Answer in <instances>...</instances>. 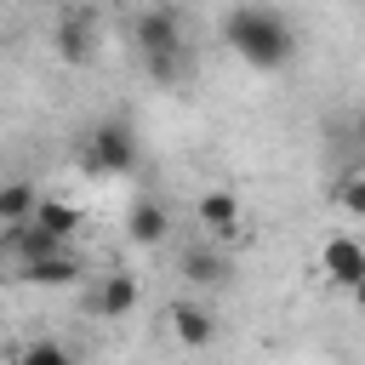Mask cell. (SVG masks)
<instances>
[{
    "mask_svg": "<svg viewBox=\"0 0 365 365\" xmlns=\"http://www.w3.org/2000/svg\"><path fill=\"white\" fill-rule=\"evenodd\" d=\"M194 217L205 222V234H211V240H234V234H240V200H234L228 188H211V194H200Z\"/></svg>",
    "mask_w": 365,
    "mask_h": 365,
    "instance_id": "6",
    "label": "cell"
},
{
    "mask_svg": "<svg viewBox=\"0 0 365 365\" xmlns=\"http://www.w3.org/2000/svg\"><path fill=\"white\" fill-rule=\"evenodd\" d=\"M34 200H40V194H34L29 182H0V222H6V228L29 222V217H34Z\"/></svg>",
    "mask_w": 365,
    "mask_h": 365,
    "instance_id": "13",
    "label": "cell"
},
{
    "mask_svg": "<svg viewBox=\"0 0 365 365\" xmlns=\"http://www.w3.org/2000/svg\"><path fill=\"white\" fill-rule=\"evenodd\" d=\"M222 40H228V51H234L240 63L268 68V74L297 57V29H291V17L274 11V6H262V0H240V6L222 17Z\"/></svg>",
    "mask_w": 365,
    "mask_h": 365,
    "instance_id": "1",
    "label": "cell"
},
{
    "mask_svg": "<svg viewBox=\"0 0 365 365\" xmlns=\"http://www.w3.org/2000/svg\"><path fill=\"white\" fill-rule=\"evenodd\" d=\"M57 57L74 63V68H86V63L97 57V17H91L86 6H74V11L57 23Z\"/></svg>",
    "mask_w": 365,
    "mask_h": 365,
    "instance_id": "5",
    "label": "cell"
},
{
    "mask_svg": "<svg viewBox=\"0 0 365 365\" xmlns=\"http://www.w3.org/2000/svg\"><path fill=\"white\" fill-rule=\"evenodd\" d=\"M165 228H171V211L160 205V200H131V211H125V234H131V245H160L165 240Z\"/></svg>",
    "mask_w": 365,
    "mask_h": 365,
    "instance_id": "7",
    "label": "cell"
},
{
    "mask_svg": "<svg viewBox=\"0 0 365 365\" xmlns=\"http://www.w3.org/2000/svg\"><path fill=\"white\" fill-rule=\"evenodd\" d=\"M354 143H359V154H365V108H359V120H354Z\"/></svg>",
    "mask_w": 365,
    "mask_h": 365,
    "instance_id": "16",
    "label": "cell"
},
{
    "mask_svg": "<svg viewBox=\"0 0 365 365\" xmlns=\"http://www.w3.org/2000/svg\"><path fill=\"white\" fill-rule=\"evenodd\" d=\"M336 205H342L348 217H365V177H359V171L336 182Z\"/></svg>",
    "mask_w": 365,
    "mask_h": 365,
    "instance_id": "15",
    "label": "cell"
},
{
    "mask_svg": "<svg viewBox=\"0 0 365 365\" xmlns=\"http://www.w3.org/2000/svg\"><path fill=\"white\" fill-rule=\"evenodd\" d=\"M131 40H137V57H143L148 80L177 86V80L188 74V40H182V17H177L171 6H148V11H137Z\"/></svg>",
    "mask_w": 365,
    "mask_h": 365,
    "instance_id": "2",
    "label": "cell"
},
{
    "mask_svg": "<svg viewBox=\"0 0 365 365\" xmlns=\"http://www.w3.org/2000/svg\"><path fill=\"white\" fill-rule=\"evenodd\" d=\"M80 171H91V177H125V171H137V131L125 120L91 125L86 148H80Z\"/></svg>",
    "mask_w": 365,
    "mask_h": 365,
    "instance_id": "3",
    "label": "cell"
},
{
    "mask_svg": "<svg viewBox=\"0 0 365 365\" xmlns=\"http://www.w3.org/2000/svg\"><path fill=\"white\" fill-rule=\"evenodd\" d=\"M182 279H188V285L217 291V285H228V279H234V262H228L222 251H211V245H194V251H182Z\"/></svg>",
    "mask_w": 365,
    "mask_h": 365,
    "instance_id": "8",
    "label": "cell"
},
{
    "mask_svg": "<svg viewBox=\"0 0 365 365\" xmlns=\"http://www.w3.org/2000/svg\"><path fill=\"white\" fill-rule=\"evenodd\" d=\"M319 274L331 279V285H354V279H365V240H354V234H331L325 245H319Z\"/></svg>",
    "mask_w": 365,
    "mask_h": 365,
    "instance_id": "4",
    "label": "cell"
},
{
    "mask_svg": "<svg viewBox=\"0 0 365 365\" xmlns=\"http://www.w3.org/2000/svg\"><path fill=\"white\" fill-rule=\"evenodd\" d=\"M171 336H177L182 348H205V342L217 336L211 308H205V302H171Z\"/></svg>",
    "mask_w": 365,
    "mask_h": 365,
    "instance_id": "9",
    "label": "cell"
},
{
    "mask_svg": "<svg viewBox=\"0 0 365 365\" xmlns=\"http://www.w3.org/2000/svg\"><path fill=\"white\" fill-rule=\"evenodd\" d=\"M137 308V274H108L97 285V314L103 319H125Z\"/></svg>",
    "mask_w": 365,
    "mask_h": 365,
    "instance_id": "11",
    "label": "cell"
},
{
    "mask_svg": "<svg viewBox=\"0 0 365 365\" xmlns=\"http://www.w3.org/2000/svg\"><path fill=\"white\" fill-rule=\"evenodd\" d=\"M348 297H354V302L365 308V279H354V285H348Z\"/></svg>",
    "mask_w": 365,
    "mask_h": 365,
    "instance_id": "17",
    "label": "cell"
},
{
    "mask_svg": "<svg viewBox=\"0 0 365 365\" xmlns=\"http://www.w3.org/2000/svg\"><path fill=\"white\" fill-rule=\"evenodd\" d=\"M34 228H46V234H57L63 245L74 240V228H80V205H68V200H34V217H29Z\"/></svg>",
    "mask_w": 365,
    "mask_h": 365,
    "instance_id": "12",
    "label": "cell"
},
{
    "mask_svg": "<svg viewBox=\"0 0 365 365\" xmlns=\"http://www.w3.org/2000/svg\"><path fill=\"white\" fill-rule=\"evenodd\" d=\"M11 365H74V359H68V348H63V342H29Z\"/></svg>",
    "mask_w": 365,
    "mask_h": 365,
    "instance_id": "14",
    "label": "cell"
},
{
    "mask_svg": "<svg viewBox=\"0 0 365 365\" xmlns=\"http://www.w3.org/2000/svg\"><path fill=\"white\" fill-rule=\"evenodd\" d=\"M23 279H29V285H51V291H63V285H74V279H80V262H74L68 251H51V257L23 262Z\"/></svg>",
    "mask_w": 365,
    "mask_h": 365,
    "instance_id": "10",
    "label": "cell"
}]
</instances>
